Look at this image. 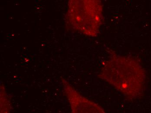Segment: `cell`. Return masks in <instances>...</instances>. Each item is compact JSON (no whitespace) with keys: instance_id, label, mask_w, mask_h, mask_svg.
<instances>
[{"instance_id":"obj_2","label":"cell","mask_w":151,"mask_h":113,"mask_svg":"<svg viewBox=\"0 0 151 113\" xmlns=\"http://www.w3.org/2000/svg\"><path fill=\"white\" fill-rule=\"evenodd\" d=\"M134 62L127 58L117 57L109 61L101 77L129 97L135 94L136 73Z\"/></svg>"},{"instance_id":"obj_3","label":"cell","mask_w":151,"mask_h":113,"mask_svg":"<svg viewBox=\"0 0 151 113\" xmlns=\"http://www.w3.org/2000/svg\"><path fill=\"white\" fill-rule=\"evenodd\" d=\"M64 92L70 103L73 112H104L96 104L81 96L65 80L62 79Z\"/></svg>"},{"instance_id":"obj_1","label":"cell","mask_w":151,"mask_h":113,"mask_svg":"<svg viewBox=\"0 0 151 113\" xmlns=\"http://www.w3.org/2000/svg\"><path fill=\"white\" fill-rule=\"evenodd\" d=\"M68 21L72 28L84 35L95 36L103 19L100 0H69Z\"/></svg>"}]
</instances>
